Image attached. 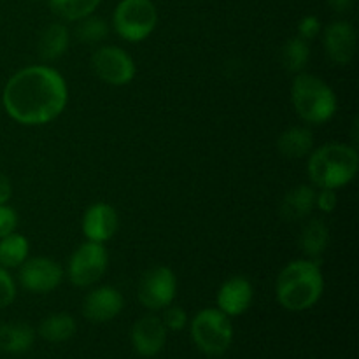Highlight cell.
Segmentation results:
<instances>
[{
	"label": "cell",
	"mask_w": 359,
	"mask_h": 359,
	"mask_svg": "<svg viewBox=\"0 0 359 359\" xmlns=\"http://www.w3.org/2000/svg\"><path fill=\"white\" fill-rule=\"evenodd\" d=\"M158 11L151 0H121L112 14L116 34L126 42H142L154 32Z\"/></svg>",
	"instance_id": "obj_6"
},
{
	"label": "cell",
	"mask_w": 359,
	"mask_h": 359,
	"mask_svg": "<svg viewBox=\"0 0 359 359\" xmlns=\"http://www.w3.org/2000/svg\"><path fill=\"white\" fill-rule=\"evenodd\" d=\"M70 44V32L63 23H51L41 32L39 37V55L46 62L62 58Z\"/></svg>",
	"instance_id": "obj_20"
},
{
	"label": "cell",
	"mask_w": 359,
	"mask_h": 359,
	"mask_svg": "<svg viewBox=\"0 0 359 359\" xmlns=\"http://www.w3.org/2000/svg\"><path fill=\"white\" fill-rule=\"evenodd\" d=\"M76 23L77 25L76 28H74V37H76L81 44H100V42L109 35L107 21L100 16H95V14H90V16L76 21Z\"/></svg>",
	"instance_id": "obj_24"
},
{
	"label": "cell",
	"mask_w": 359,
	"mask_h": 359,
	"mask_svg": "<svg viewBox=\"0 0 359 359\" xmlns=\"http://www.w3.org/2000/svg\"><path fill=\"white\" fill-rule=\"evenodd\" d=\"M91 69L97 77L111 86H125L135 77V62L118 46H102L91 56Z\"/></svg>",
	"instance_id": "obj_9"
},
{
	"label": "cell",
	"mask_w": 359,
	"mask_h": 359,
	"mask_svg": "<svg viewBox=\"0 0 359 359\" xmlns=\"http://www.w3.org/2000/svg\"><path fill=\"white\" fill-rule=\"evenodd\" d=\"M16 298V283L6 269L0 266V309L9 307Z\"/></svg>",
	"instance_id": "obj_27"
},
{
	"label": "cell",
	"mask_w": 359,
	"mask_h": 359,
	"mask_svg": "<svg viewBox=\"0 0 359 359\" xmlns=\"http://www.w3.org/2000/svg\"><path fill=\"white\" fill-rule=\"evenodd\" d=\"M125 298L114 286H98L84 297L83 316L91 323H109L121 314Z\"/></svg>",
	"instance_id": "obj_12"
},
{
	"label": "cell",
	"mask_w": 359,
	"mask_h": 359,
	"mask_svg": "<svg viewBox=\"0 0 359 359\" xmlns=\"http://www.w3.org/2000/svg\"><path fill=\"white\" fill-rule=\"evenodd\" d=\"M330 244V228L319 217L307 221L300 233V249L305 252L307 259L319 262Z\"/></svg>",
	"instance_id": "obj_19"
},
{
	"label": "cell",
	"mask_w": 359,
	"mask_h": 359,
	"mask_svg": "<svg viewBox=\"0 0 359 359\" xmlns=\"http://www.w3.org/2000/svg\"><path fill=\"white\" fill-rule=\"evenodd\" d=\"M255 298V287L251 280L244 276H233L221 284L217 291V309L228 318L242 316L252 304Z\"/></svg>",
	"instance_id": "obj_15"
},
{
	"label": "cell",
	"mask_w": 359,
	"mask_h": 359,
	"mask_svg": "<svg viewBox=\"0 0 359 359\" xmlns=\"http://www.w3.org/2000/svg\"><path fill=\"white\" fill-rule=\"evenodd\" d=\"M325 293V277L318 262L294 259L280 270L276 283V297L280 307L291 312L309 311Z\"/></svg>",
	"instance_id": "obj_2"
},
{
	"label": "cell",
	"mask_w": 359,
	"mask_h": 359,
	"mask_svg": "<svg viewBox=\"0 0 359 359\" xmlns=\"http://www.w3.org/2000/svg\"><path fill=\"white\" fill-rule=\"evenodd\" d=\"M297 32H298V37H302L304 41L307 42L312 41V39L318 37L319 32H321V21H319L318 16L309 14V16H304L300 21H298Z\"/></svg>",
	"instance_id": "obj_28"
},
{
	"label": "cell",
	"mask_w": 359,
	"mask_h": 359,
	"mask_svg": "<svg viewBox=\"0 0 359 359\" xmlns=\"http://www.w3.org/2000/svg\"><path fill=\"white\" fill-rule=\"evenodd\" d=\"M69 88L58 70L30 65L18 70L6 83L2 105L9 118L27 126L48 125L67 107Z\"/></svg>",
	"instance_id": "obj_1"
},
{
	"label": "cell",
	"mask_w": 359,
	"mask_h": 359,
	"mask_svg": "<svg viewBox=\"0 0 359 359\" xmlns=\"http://www.w3.org/2000/svg\"><path fill=\"white\" fill-rule=\"evenodd\" d=\"M100 6V0H49V7L65 21H79L90 16Z\"/></svg>",
	"instance_id": "obj_25"
},
{
	"label": "cell",
	"mask_w": 359,
	"mask_h": 359,
	"mask_svg": "<svg viewBox=\"0 0 359 359\" xmlns=\"http://www.w3.org/2000/svg\"><path fill=\"white\" fill-rule=\"evenodd\" d=\"M163 311L165 314L161 318V321H163L165 328L170 330V332H181V330L186 328V325H188V314H186L184 309L172 304L167 309H163Z\"/></svg>",
	"instance_id": "obj_26"
},
{
	"label": "cell",
	"mask_w": 359,
	"mask_h": 359,
	"mask_svg": "<svg viewBox=\"0 0 359 359\" xmlns=\"http://www.w3.org/2000/svg\"><path fill=\"white\" fill-rule=\"evenodd\" d=\"M311 60V48L309 42L304 41L302 37H291L284 42L280 48V63L284 69L291 74L304 72L305 67L309 65Z\"/></svg>",
	"instance_id": "obj_23"
},
{
	"label": "cell",
	"mask_w": 359,
	"mask_h": 359,
	"mask_svg": "<svg viewBox=\"0 0 359 359\" xmlns=\"http://www.w3.org/2000/svg\"><path fill=\"white\" fill-rule=\"evenodd\" d=\"M35 342V330L27 323H0V351L23 354Z\"/></svg>",
	"instance_id": "obj_18"
},
{
	"label": "cell",
	"mask_w": 359,
	"mask_h": 359,
	"mask_svg": "<svg viewBox=\"0 0 359 359\" xmlns=\"http://www.w3.org/2000/svg\"><path fill=\"white\" fill-rule=\"evenodd\" d=\"M277 149L284 158L300 160L309 156L314 149V135L307 126H291L279 135Z\"/></svg>",
	"instance_id": "obj_17"
},
{
	"label": "cell",
	"mask_w": 359,
	"mask_h": 359,
	"mask_svg": "<svg viewBox=\"0 0 359 359\" xmlns=\"http://www.w3.org/2000/svg\"><path fill=\"white\" fill-rule=\"evenodd\" d=\"M18 280L28 293H51L62 284L63 269L58 262L46 256L27 258V262L20 266Z\"/></svg>",
	"instance_id": "obj_10"
},
{
	"label": "cell",
	"mask_w": 359,
	"mask_h": 359,
	"mask_svg": "<svg viewBox=\"0 0 359 359\" xmlns=\"http://www.w3.org/2000/svg\"><path fill=\"white\" fill-rule=\"evenodd\" d=\"M13 196V184H11L9 177L0 170V203H7Z\"/></svg>",
	"instance_id": "obj_31"
},
{
	"label": "cell",
	"mask_w": 359,
	"mask_h": 359,
	"mask_svg": "<svg viewBox=\"0 0 359 359\" xmlns=\"http://www.w3.org/2000/svg\"><path fill=\"white\" fill-rule=\"evenodd\" d=\"M18 214L7 203H0V238L16 231Z\"/></svg>",
	"instance_id": "obj_29"
},
{
	"label": "cell",
	"mask_w": 359,
	"mask_h": 359,
	"mask_svg": "<svg viewBox=\"0 0 359 359\" xmlns=\"http://www.w3.org/2000/svg\"><path fill=\"white\" fill-rule=\"evenodd\" d=\"M316 209V189L309 184H298L284 195L279 214L286 223H298L311 216Z\"/></svg>",
	"instance_id": "obj_16"
},
{
	"label": "cell",
	"mask_w": 359,
	"mask_h": 359,
	"mask_svg": "<svg viewBox=\"0 0 359 359\" xmlns=\"http://www.w3.org/2000/svg\"><path fill=\"white\" fill-rule=\"evenodd\" d=\"M77 332L76 319L65 312H58V314H51L48 318L42 319L39 325V335L51 344H62L72 339Z\"/></svg>",
	"instance_id": "obj_21"
},
{
	"label": "cell",
	"mask_w": 359,
	"mask_h": 359,
	"mask_svg": "<svg viewBox=\"0 0 359 359\" xmlns=\"http://www.w3.org/2000/svg\"><path fill=\"white\" fill-rule=\"evenodd\" d=\"M28 252H30V242L25 235L13 231L0 238V266L2 269H20L27 262Z\"/></svg>",
	"instance_id": "obj_22"
},
{
	"label": "cell",
	"mask_w": 359,
	"mask_h": 359,
	"mask_svg": "<svg viewBox=\"0 0 359 359\" xmlns=\"http://www.w3.org/2000/svg\"><path fill=\"white\" fill-rule=\"evenodd\" d=\"M359 156L356 147L342 142H330L312 149L307 172L312 184L319 189H339L349 184L358 174Z\"/></svg>",
	"instance_id": "obj_3"
},
{
	"label": "cell",
	"mask_w": 359,
	"mask_h": 359,
	"mask_svg": "<svg viewBox=\"0 0 359 359\" xmlns=\"http://www.w3.org/2000/svg\"><path fill=\"white\" fill-rule=\"evenodd\" d=\"M167 332L161 318L153 314H147L140 318L133 325L130 340L137 354L142 358H154L163 351L165 342H167Z\"/></svg>",
	"instance_id": "obj_14"
},
{
	"label": "cell",
	"mask_w": 359,
	"mask_h": 359,
	"mask_svg": "<svg viewBox=\"0 0 359 359\" xmlns=\"http://www.w3.org/2000/svg\"><path fill=\"white\" fill-rule=\"evenodd\" d=\"M323 46L325 53L337 65H347L356 55V28L346 20H339L330 23L323 34Z\"/></svg>",
	"instance_id": "obj_11"
},
{
	"label": "cell",
	"mask_w": 359,
	"mask_h": 359,
	"mask_svg": "<svg viewBox=\"0 0 359 359\" xmlns=\"http://www.w3.org/2000/svg\"><path fill=\"white\" fill-rule=\"evenodd\" d=\"M191 339L207 356H221L233 340L231 319L219 309H203L191 321Z\"/></svg>",
	"instance_id": "obj_5"
},
{
	"label": "cell",
	"mask_w": 359,
	"mask_h": 359,
	"mask_svg": "<svg viewBox=\"0 0 359 359\" xmlns=\"http://www.w3.org/2000/svg\"><path fill=\"white\" fill-rule=\"evenodd\" d=\"M83 233L86 241L105 244L116 235L119 228V217L114 207L107 202H95L83 216Z\"/></svg>",
	"instance_id": "obj_13"
},
{
	"label": "cell",
	"mask_w": 359,
	"mask_h": 359,
	"mask_svg": "<svg viewBox=\"0 0 359 359\" xmlns=\"http://www.w3.org/2000/svg\"><path fill=\"white\" fill-rule=\"evenodd\" d=\"M328 2V6L332 7L333 11H337V13H347V11L353 9L354 6V0H326Z\"/></svg>",
	"instance_id": "obj_32"
},
{
	"label": "cell",
	"mask_w": 359,
	"mask_h": 359,
	"mask_svg": "<svg viewBox=\"0 0 359 359\" xmlns=\"http://www.w3.org/2000/svg\"><path fill=\"white\" fill-rule=\"evenodd\" d=\"M337 198L335 189H319V193H316V207H318L321 212L332 214L337 209Z\"/></svg>",
	"instance_id": "obj_30"
},
{
	"label": "cell",
	"mask_w": 359,
	"mask_h": 359,
	"mask_svg": "<svg viewBox=\"0 0 359 359\" xmlns=\"http://www.w3.org/2000/svg\"><path fill=\"white\" fill-rule=\"evenodd\" d=\"M107 265L109 255L104 244L86 241L70 256L67 276L76 287H90L105 276Z\"/></svg>",
	"instance_id": "obj_7"
},
{
	"label": "cell",
	"mask_w": 359,
	"mask_h": 359,
	"mask_svg": "<svg viewBox=\"0 0 359 359\" xmlns=\"http://www.w3.org/2000/svg\"><path fill=\"white\" fill-rule=\"evenodd\" d=\"M32 2H39V0H32Z\"/></svg>",
	"instance_id": "obj_33"
},
{
	"label": "cell",
	"mask_w": 359,
	"mask_h": 359,
	"mask_svg": "<svg viewBox=\"0 0 359 359\" xmlns=\"http://www.w3.org/2000/svg\"><path fill=\"white\" fill-rule=\"evenodd\" d=\"M291 102L298 118L309 125H325L337 114L339 100L321 77L300 72L291 83Z\"/></svg>",
	"instance_id": "obj_4"
},
{
	"label": "cell",
	"mask_w": 359,
	"mask_h": 359,
	"mask_svg": "<svg viewBox=\"0 0 359 359\" xmlns=\"http://www.w3.org/2000/svg\"><path fill=\"white\" fill-rule=\"evenodd\" d=\"M137 294L147 311H163L174 304L177 294V277L168 266H154L140 277Z\"/></svg>",
	"instance_id": "obj_8"
}]
</instances>
